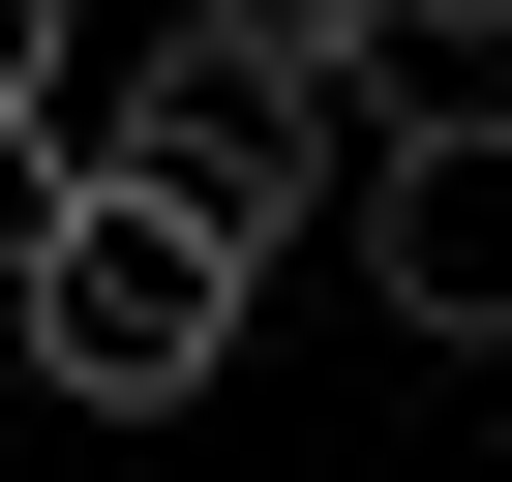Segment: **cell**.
Masks as SVG:
<instances>
[{"mask_svg": "<svg viewBox=\"0 0 512 482\" xmlns=\"http://www.w3.org/2000/svg\"><path fill=\"white\" fill-rule=\"evenodd\" d=\"M241 302H272V241H211V211H151V181H91V151H61V241L0 272V332H31L61 422H181V392L241 362Z\"/></svg>", "mask_w": 512, "mask_h": 482, "instance_id": "cell-1", "label": "cell"}, {"mask_svg": "<svg viewBox=\"0 0 512 482\" xmlns=\"http://www.w3.org/2000/svg\"><path fill=\"white\" fill-rule=\"evenodd\" d=\"M61 151H91V181H151V211H211V241H332V181H362V61L151 31L121 91H61Z\"/></svg>", "mask_w": 512, "mask_h": 482, "instance_id": "cell-2", "label": "cell"}, {"mask_svg": "<svg viewBox=\"0 0 512 482\" xmlns=\"http://www.w3.org/2000/svg\"><path fill=\"white\" fill-rule=\"evenodd\" d=\"M332 272H362L422 362H512V91H482V121H392V61H362V181H332Z\"/></svg>", "mask_w": 512, "mask_h": 482, "instance_id": "cell-3", "label": "cell"}, {"mask_svg": "<svg viewBox=\"0 0 512 482\" xmlns=\"http://www.w3.org/2000/svg\"><path fill=\"white\" fill-rule=\"evenodd\" d=\"M151 31H241V61H392V0H151Z\"/></svg>", "mask_w": 512, "mask_h": 482, "instance_id": "cell-4", "label": "cell"}, {"mask_svg": "<svg viewBox=\"0 0 512 482\" xmlns=\"http://www.w3.org/2000/svg\"><path fill=\"white\" fill-rule=\"evenodd\" d=\"M91 91V0H0V121H61Z\"/></svg>", "mask_w": 512, "mask_h": 482, "instance_id": "cell-5", "label": "cell"}, {"mask_svg": "<svg viewBox=\"0 0 512 482\" xmlns=\"http://www.w3.org/2000/svg\"><path fill=\"white\" fill-rule=\"evenodd\" d=\"M31 241H61V121H0V272H31Z\"/></svg>", "mask_w": 512, "mask_h": 482, "instance_id": "cell-6", "label": "cell"}, {"mask_svg": "<svg viewBox=\"0 0 512 482\" xmlns=\"http://www.w3.org/2000/svg\"><path fill=\"white\" fill-rule=\"evenodd\" d=\"M392 31H482V61H512V0H392Z\"/></svg>", "mask_w": 512, "mask_h": 482, "instance_id": "cell-7", "label": "cell"}]
</instances>
